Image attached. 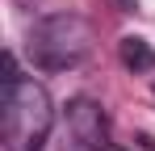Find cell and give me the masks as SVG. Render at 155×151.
Returning <instances> with one entry per match:
<instances>
[{
    "label": "cell",
    "instance_id": "cell-1",
    "mask_svg": "<svg viewBox=\"0 0 155 151\" xmlns=\"http://www.w3.org/2000/svg\"><path fill=\"white\" fill-rule=\"evenodd\" d=\"M54 126L51 92L38 80H13L0 92V139L8 151H42Z\"/></svg>",
    "mask_w": 155,
    "mask_h": 151
},
{
    "label": "cell",
    "instance_id": "cell-2",
    "mask_svg": "<svg viewBox=\"0 0 155 151\" xmlns=\"http://www.w3.org/2000/svg\"><path fill=\"white\" fill-rule=\"evenodd\" d=\"M92 46V29L84 17L76 13H59L46 21L34 25L29 34V55H34V67L42 72H63V67H76L80 59Z\"/></svg>",
    "mask_w": 155,
    "mask_h": 151
},
{
    "label": "cell",
    "instance_id": "cell-3",
    "mask_svg": "<svg viewBox=\"0 0 155 151\" xmlns=\"http://www.w3.org/2000/svg\"><path fill=\"white\" fill-rule=\"evenodd\" d=\"M63 151H109V118L92 97H76L67 101L63 113Z\"/></svg>",
    "mask_w": 155,
    "mask_h": 151
},
{
    "label": "cell",
    "instance_id": "cell-4",
    "mask_svg": "<svg viewBox=\"0 0 155 151\" xmlns=\"http://www.w3.org/2000/svg\"><path fill=\"white\" fill-rule=\"evenodd\" d=\"M117 55H122V63H126L130 72H151V67H155V50L147 46L143 38H122Z\"/></svg>",
    "mask_w": 155,
    "mask_h": 151
},
{
    "label": "cell",
    "instance_id": "cell-5",
    "mask_svg": "<svg viewBox=\"0 0 155 151\" xmlns=\"http://www.w3.org/2000/svg\"><path fill=\"white\" fill-rule=\"evenodd\" d=\"M109 151H122V147H109Z\"/></svg>",
    "mask_w": 155,
    "mask_h": 151
}]
</instances>
